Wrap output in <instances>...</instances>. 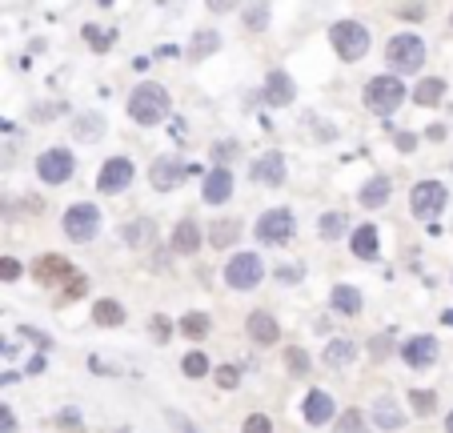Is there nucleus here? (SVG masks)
<instances>
[{
    "label": "nucleus",
    "instance_id": "obj_1",
    "mask_svg": "<svg viewBox=\"0 0 453 433\" xmlns=\"http://www.w3.org/2000/svg\"><path fill=\"white\" fill-rule=\"evenodd\" d=\"M165 112H169V93L160 85L133 88V97H129V117H133L136 124H157Z\"/></svg>",
    "mask_w": 453,
    "mask_h": 433
},
{
    "label": "nucleus",
    "instance_id": "obj_2",
    "mask_svg": "<svg viewBox=\"0 0 453 433\" xmlns=\"http://www.w3.org/2000/svg\"><path fill=\"white\" fill-rule=\"evenodd\" d=\"M329 40H333V49H337L341 61H361L369 52V28L357 25V20H337V25L329 28Z\"/></svg>",
    "mask_w": 453,
    "mask_h": 433
},
{
    "label": "nucleus",
    "instance_id": "obj_3",
    "mask_svg": "<svg viewBox=\"0 0 453 433\" xmlns=\"http://www.w3.org/2000/svg\"><path fill=\"white\" fill-rule=\"evenodd\" d=\"M385 61H389L393 73H417L421 61H425V45L413 32H401V37H393L385 45Z\"/></svg>",
    "mask_w": 453,
    "mask_h": 433
},
{
    "label": "nucleus",
    "instance_id": "obj_4",
    "mask_svg": "<svg viewBox=\"0 0 453 433\" xmlns=\"http://www.w3.org/2000/svg\"><path fill=\"white\" fill-rule=\"evenodd\" d=\"M401 100H405V85L397 81V76H373L365 85V105L373 112H381V117H389V112L401 109Z\"/></svg>",
    "mask_w": 453,
    "mask_h": 433
},
{
    "label": "nucleus",
    "instance_id": "obj_5",
    "mask_svg": "<svg viewBox=\"0 0 453 433\" xmlns=\"http://www.w3.org/2000/svg\"><path fill=\"white\" fill-rule=\"evenodd\" d=\"M445 201H449V193H445L441 181H421V185L413 189V197H409V209H413L421 221H433V217L445 209Z\"/></svg>",
    "mask_w": 453,
    "mask_h": 433
},
{
    "label": "nucleus",
    "instance_id": "obj_6",
    "mask_svg": "<svg viewBox=\"0 0 453 433\" xmlns=\"http://www.w3.org/2000/svg\"><path fill=\"white\" fill-rule=\"evenodd\" d=\"M97 229H100L97 205H73V209L64 213V233H69V241H93Z\"/></svg>",
    "mask_w": 453,
    "mask_h": 433
},
{
    "label": "nucleus",
    "instance_id": "obj_7",
    "mask_svg": "<svg viewBox=\"0 0 453 433\" xmlns=\"http://www.w3.org/2000/svg\"><path fill=\"white\" fill-rule=\"evenodd\" d=\"M261 257L257 253H237L229 265H225V281L233 285V289H253V285H261Z\"/></svg>",
    "mask_w": 453,
    "mask_h": 433
},
{
    "label": "nucleus",
    "instance_id": "obj_8",
    "mask_svg": "<svg viewBox=\"0 0 453 433\" xmlns=\"http://www.w3.org/2000/svg\"><path fill=\"white\" fill-rule=\"evenodd\" d=\"M257 237L265 241V245H281V241H289V237H293V213L289 209H269L257 221Z\"/></svg>",
    "mask_w": 453,
    "mask_h": 433
},
{
    "label": "nucleus",
    "instance_id": "obj_9",
    "mask_svg": "<svg viewBox=\"0 0 453 433\" xmlns=\"http://www.w3.org/2000/svg\"><path fill=\"white\" fill-rule=\"evenodd\" d=\"M37 173H40V181H49V185L69 181V177H73V157H69V149H49L37 161Z\"/></svg>",
    "mask_w": 453,
    "mask_h": 433
},
{
    "label": "nucleus",
    "instance_id": "obj_10",
    "mask_svg": "<svg viewBox=\"0 0 453 433\" xmlns=\"http://www.w3.org/2000/svg\"><path fill=\"white\" fill-rule=\"evenodd\" d=\"M124 185H133V161H124V157H112L97 177V189L105 193H121Z\"/></svg>",
    "mask_w": 453,
    "mask_h": 433
},
{
    "label": "nucleus",
    "instance_id": "obj_11",
    "mask_svg": "<svg viewBox=\"0 0 453 433\" xmlns=\"http://www.w3.org/2000/svg\"><path fill=\"white\" fill-rule=\"evenodd\" d=\"M401 357H405V365H413V369H425V365H433L437 361V337H409L405 341V349H401Z\"/></svg>",
    "mask_w": 453,
    "mask_h": 433
},
{
    "label": "nucleus",
    "instance_id": "obj_12",
    "mask_svg": "<svg viewBox=\"0 0 453 433\" xmlns=\"http://www.w3.org/2000/svg\"><path fill=\"white\" fill-rule=\"evenodd\" d=\"M249 173H253V181H257V185L277 189L285 181V157H281V153H265L261 161H253V169H249Z\"/></svg>",
    "mask_w": 453,
    "mask_h": 433
},
{
    "label": "nucleus",
    "instance_id": "obj_13",
    "mask_svg": "<svg viewBox=\"0 0 453 433\" xmlns=\"http://www.w3.org/2000/svg\"><path fill=\"white\" fill-rule=\"evenodd\" d=\"M181 177H184V169L172 161V157H160V161L148 169V181H153V189H160V193H165V189H177Z\"/></svg>",
    "mask_w": 453,
    "mask_h": 433
},
{
    "label": "nucleus",
    "instance_id": "obj_14",
    "mask_svg": "<svg viewBox=\"0 0 453 433\" xmlns=\"http://www.w3.org/2000/svg\"><path fill=\"white\" fill-rule=\"evenodd\" d=\"M333 413H337V405H333V397L325 393V389H313V393L305 397V421L309 425H325Z\"/></svg>",
    "mask_w": 453,
    "mask_h": 433
},
{
    "label": "nucleus",
    "instance_id": "obj_15",
    "mask_svg": "<svg viewBox=\"0 0 453 433\" xmlns=\"http://www.w3.org/2000/svg\"><path fill=\"white\" fill-rule=\"evenodd\" d=\"M229 193H233V177H229V169H213V173L205 177V201L208 205H225Z\"/></svg>",
    "mask_w": 453,
    "mask_h": 433
},
{
    "label": "nucleus",
    "instance_id": "obj_16",
    "mask_svg": "<svg viewBox=\"0 0 453 433\" xmlns=\"http://www.w3.org/2000/svg\"><path fill=\"white\" fill-rule=\"evenodd\" d=\"M265 100L269 105H293V76L289 73H269V81H265Z\"/></svg>",
    "mask_w": 453,
    "mask_h": 433
},
{
    "label": "nucleus",
    "instance_id": "obj_17",
    "mask_svg": "<svg viewBox=\"0 0 453 433\" xmlns=\"http://www.w3.org/2000/svg\"><path fill=\"white\" fill-rule=\"evenodd\" d=\"M277 333H281V329H277V321H273L269 313H249V337H253V341H261V345H273V341H277Z\"/></svg>",
    "mask_w": 453,
    "mask_h": 433
},
{
    "label": "nucleus",
    "instance_id": "obj_18",
    "mask_svg": "<svg viewBox=\"0 0 453 433\" xmlns=\"http://www.w3.org/2000/svg\"><path fill=\"white\" fill-rule=\"evenodd\" d=\"M349 245H353V253L361 261H373L377 257V229H373V225H361V229L349 237Z\"/></svg>",
    "mask_w": 453,
    "mask_h": 433
},
{
    "label": "nucleus",
    "instance_id": "obj_19",
    "mask_svg": "<svg viewBox=\"0 0 453 433\" xmlns=\"http://www.w3.org/2000/svg\"><path fill=\"white\" fill-rule=\"evenodd\" d=\"M389 193H393L389 177H373V181L361 189V205H365V209H381V205L389 201Z\"/></svg>",
    "mask_w": 453,
    "mask_h": 433
},
{
    "label": "nucleus",
    "instance_id": "obj_20",
    "mask_svg": "<svg viewBox=\"0 0 453 433\" xmlns=\"http://www.w3.org/2000/svg\"><path fill=\"white\" fill-rule=\"evenodd\" d=\"M373 421H377L381 429H401V425H405V413L393 405V397H381L377 405H373Z\"/></svg>",
    "mask_w": 453,
    "mask_h": 433
},
{
    "label": "nucleus",
    "instance_id": "obj_21",
    "mask_svg": "<svg viewBox=\"0 0 453 433\" xmlns=\"http://www.w3.org/2000/svg\"><path fill=\"white\" fill-rule=\"evenodd\" d=\"M196 245H201V229H196V221H181L177 229H172V249H177V253H196Z\"/></svg>",
    "mask_w": 453,
    "mask_h": 433
},
{
    "label": "nucleus",
    "instance_id": "obj_22",
    "mask_svg": "<svg viewBox=\"0 0 453 433\" xmlns=\"http://www.w3.org/2000/svg\"><path fill=\"white\" fill-rule=\"evenodd\" d=\"M441 97H445V81H437V76H425V81L413 88V100L417 105H425V109L441 105Z\"/></svg>",
    "mask_w": 453,
    "mask_h": 433
},
{
    "label": "nucleus",
    "instance_id": "obj_23",
    "mask_svg": "<svg viewBox=\"0 0 453 433\" xmlns=\"http://www.w3.org/2000/svg\"><path fill=\"white\" fill-rule=\"evenodd\" d=\"M353 357H357V345H353V341H345V337L329 341V349H325V365H333V369H341V365H349Z\"/></svg>",
    "mask_w": 453,
    "mask_h": 433
},
{
    "label": "nucleus",
    "instance_id": "obj_24",
    "mask_svg": "<svg viewBox=\"0 0 453 433\" xmlns=\"http://www.w3.org/2000/svg\"><path fill=\"white\" fill-rule=\"evenodd\" d=\"M217 49H220V37L205 28V32H196V37H193V45H189V57H193V61H205V57H213Z\"/></svg>",
    "mask_w": 453,
    "mask_h": 433
},
{
    "label": "nucleus",
    "instance_id": "obj_25",
    "mask_svg": "<svg viewBox=\"0 0 453 433\" xmlns=\"http://www.w3.org/2000/svg\"><path fill=\"white\" fill-rule=\"evenodd\" d=\"M333 309L353 313L357 317V309H361V293H357L353 285H337V289H333Z\"/></svg>",
    "mask_w": 453,
    "mask_h": 433
},
{
    "label": "nucleus",
    "instance_id": "obj_26",
    "mask_svg": "<svg viewBox=\"0 0 453 433\" xmlns=\"http://www.w3.org/2000/svg\"><path fill=\"white\" fill-rule=\"evenodd\" d=\"M73 133L81 136V141H97V136L105 133V121H100L97 112H81V117H76V124H73Z\"/></svg>",
    "mask_w": 453,
    "mask_h": 433
},
{
    "label": "nucleus",
    "instance_id": "obj_27",
    "mask_svg": "<svg viewBox=\"0 0 453 433\" xmlns=\"http://www.w3.org/2000/svg\"><path fill=\"white\" fill-rule=\"evenodd\" d=\"M69 273H73V265H69L64 257H45V261L37 265V281H52V277H69Z\"/></svg>",
    "mask_w": 453,
    "mask_h": 433
},
{
    "label": "nucleus",
    "instance_id": "obj_28",
    "mask_svg": "<svg viewBox=\"0 0 453 433\" xmlns=\"http://www.w3.org/2000/svg\"><path fill=\"white\" fill-rule=\"evenodd\" d=\"M93 321H97V325H109V329H112V325L124 321V309L117 305V301H97V309H93Z\"/></svg>",
    "mask_w": 453,
    "mask_h": 433
},
{
    "label": "nucleus",
    "instance_id": "obj_29",
    "mask_svg": "<svg viewBox=\"0 0 453 433\" xmlns=\"http://www.w3.org/2000/svg\"><path fill=\"white\" fill-rule=\"evenodd\" d=\"M237 237H241V225H237V221H217V225H213V245H217V249L233 245Z\"/></svg>",
    "mask_w": 453,
    "mask_h": 433
},
{
    "label": "nucleus",
    "instance_id": "obj_30",
    "mask_svg": "<svg viewBox=\"0 0 453 433\" xmlns=\"http://www.w3.org/2000/svg\"><path fill=\"white\" fill-rule=\"evenodd\" d=\"M181 333L189 337V341H201V337L208 333V317L205 313H189V317L181 321Z\"/></svg>",
    "mask_w": 453,
    "mask_h": 433
},
{
    "label": "nucleus",
    "instance_id": "obj_31",
    "mask_svg": "<svg viewBox=\"0 0 453 433\" xmlns=\"http://www.w3.org/2000/svg\"><path fill=\"white\" fill-rule=\"evenodd\" d=\"M85 40H88V45H93L97 52H105V49H112V40H117V32H112V28L85 25Z\"/></svg>",
    "mask_w": 453,
    "mask_h": 433
},
{
    "label": "nucleus",
    "instance_id": "obj_32",
    "mask_svg": "<svg viewBox=\"0 0 453 433\" xmlns=\"http://www.w3.org/2000/svg\"><path fill=\"white\" fill-rule=\"evenodd\" d=\"M317 233L325 237V241H337V237L345 233V217H341V213H325L321 225H317Z\"/></svg>",
    "mask_w": 453,
    "mask_h": 433
},
{
    "label": "nucleus",
    "instance_id": "obj_33",
    "mask_svg": "<svg viewBox=\"0 0 453 433\" xmlns=\"http://www.w3.org/2000/svg\"><path fill=\"white\" fill-rule=\"evenodd\" d=\"M409 405H413L421 417H429V413L437 409V393H429V389H413V393H409Z\"/></svg>",
    "mask_w": 453,
    "mask_h": 433
},
{
    "label": "nucleus",
    "instance_id": "obj_34",
    "mask_svg": "<svg viewBox=\"0 0 453 433\" xmlns=\"http://www.w3.org/2000/svg\"><path fill=\"white\" fill-rule=\"evenodd\" d=\"M265 25H269V4H249V8H245V28L261 32Z\"/></svg>",
    "mask_w": 453,
    "mask_h": 433
},
{
    "label": "nucleus",
    "instance_id": "obj_35",
    "mask_svg": "<svg viewBox=\"0 0 453 433\" xmlns=\"http://www.w3.org/2000/svg\"><path fill=\"white\" fill-rule=\"evenodd\" d=\"M153 237V221H136V225H124V241L129 245H145Z\"/></svg>",
    "mask_w": 453,
    "mask_h": 433
},
{
    "label": "nucleus",
    "instance_id": "obj_36",
    "mask_svg": "<svg viewBox=\"0 0 453 433\" xmlns=\"http://www.w3.org/2000/svg\"><path fill=\"white\" fill-rule=\"evenodd\" d=\"M337 433H365V421L357 409H345L341 417H337Z\"/></svg>",
    "mask_w": 453,
    "mask_h": 433
},
{
    "label": "nucleus",
    "instance_id": "obj_37",
    "mask_svg": "<svg viewBox=\"0 0 453 433\" xmlns=\"http://www.w3.org/2000/svg\"><path fill=\"white\" fill-rule=\"evenodd\" d=\"M181 369L189 373V377H205V373H208V361H205V353H201V349H196V353H189V357L181 361Z\"/></svg>",
    "mask_w": 453,
    "mask_h": 433
},
{
    "label": "nucleus",
    "instance_id": "obj_38",
    "mask_svg": "<svg viewBox=\"0 0 453 433\" xmlns=\"http://www.w3.org/2000/svg\"><path fill=\"white\" fill-rule=\"evenodd\" d=\"M85 293H88V281L81 273H69V277H64V297L76 301V297H85Z\"/></svg>",
    "mask_w": 453,
    "mask_h": 433
},
{
    "label": "nucleus",
    "instance_id": "obj_39",
    "mask_svg": "<svg viewBox=\"0 0 453 433\" xmlns=\"http://www.w3.org/2000/svg\"><path fill=\"white\" fill-rule=\"evenodd\" d=\"M241 433H273V421L265 417V413H253V417L245 421V429Z\"/></svg>",
    "mask_w": 453,
    "mask_h": 433
},
{
    "label": "nucleus",
    "instance_id": "obj_40",
    "mask_svg": "<svg viewBox=\"0 0 453 433\" xmlns=\"http://www.w3.org/2000/svg\"><path fill=\"white\" fill-rule=\"evenodd\" d=\"M285 365H289V369H293V373H305V369H309V357H305V349H289V353H285Z\"/></svg>",
    "mask_w": 453,
    "mask_h": 433
},
{
    "label": "nucleus",
    "instance_id": "obj_41",
    "mask_svg": "<svg viewBox=\"0 0 453 433\" xmlns=\"http://www.w3.org/2000/svg\"><path fill=\"white\" fill-rule=\"evenodd\" d=\"M237 381H241L237 365H220V369H217V385H220V389H233Z\"/></svg>",
    "mask_w": 453,
    "mask_h": 433
},
{
    "label": "nucleus",
    "instance_id": "obj_42",
    "mask_svg": "<svg viewBox=\"0 0 453 433\" xmlns=\"http://www.w3.org/2000/svg\"><path fill=\"white\" fill-rule=\"evenodd\" d=\"M16 277H20V261L0 257V281H16Z\"/></svg>",
    "mask_w": 453,
    "mask_h": 433
},
{
    "label": "nucleus",
    "instance_id": "obj_43",
    "mask_svg": "<svg viewBox=\"0 0 453 433\" xmlns=\"http://www.w3.org/2000/svg\"><path fill=\"white\" fill-rule=\"evenodd\" d=\"M389 345H393V337H385V333H381V337H373V345H369L373 361H381V357H385V349H389Z\"/></svg>",
    "mask_w": 453,
    "mask_h": 433
},
{
    "label": "nucleus",
    "instance_id": "obj_44",
    "mask_svg": "<svg viewBox=\"0 0 453 433\" xmlns=\"http://www.w3.org/2000/svg\"><path fill=\"white\" fill-rule=\"evenodd\" d=\"M301 265H293V269H289V265H285V269H277V281H285V285H293V281H301Z\"/></svg>",
    "mask_w": 453,
    "mask_h": 433
},
{
    "label": "nucleus",
    "instance_id": "obj_45",
    "mask_svg": "<svg viewBox=\"0 0 453 433\" xmlns=\"http://www.w3.org/2000/svg\"><path fill=\"white\" fill-rule=\"evenodd\" d=\"M61 429H69V433H81V417H76L73 409H64V413H61Z\"/></svg>",
    "mask_w": 453,
    "mask_h": 433
},
{
    "label": "nucleus",
    "instance_id": "obj_46",
    "mask_svg": "<svg viewBox=\"0 0 453 433\" xmlns=\"http://www.w3.org/2000/svg\"><path fill=\"white\" fill-rule=\"evenodd\" d=\"M20 333H25V337H28V341H37V345H40V349H49V345H52L49 337H45V333H37V329H33V325H20Z\"/></svg>",
    "mask_w": 453,
    "mask_h": 433
},
{
    "label": "nucleus",
    "instance_id": "obj_47",
    "mask_svg": "<svg viewBox=\"0 0 453 433\" xmlns=\"http://www.w3.org/2000/svg\"><path fill=\"white\" fill-rule=\"evenodd\" d=\"M237 153V141H229V145H225V141H220L217 149H213V157H217V161H229V157H233Z\"/></svg>",
    "mask_w": 453,
    "mask_h": 433
},
{
    "label": "nucleus",
    "instance_id": "obj_48",
    "mask_svg": "<svg viewBox=\"0 0 453 433\" xmlns=\"http://www.w3.org/2000/svg\"><path fill=\"white\" fill-rule=\"evenodd\" d=\"M13 429H16V417H13V413H8L4 405H0V433H13Z\"/></svg>",
    "mask_w": 453,
    "mask_h": 433
},
{
    "label": "nucleus",
    "instance_id": "obj_49",
    "mask_svg": "<svg viewBox=\"0 0 453 433\" xmlns=\"http://www.w3.org/2000/svg\"><path fill=\"white\" fill-rule=\"evenodd\" d=\"M397 149H401V153H413L417 149V136L413 133H401V136H397Z\"/></svg>",
    "mask_w": 453,
    "mask_h": 433
},
{
    "label": "nucleus",
    "instance_id": "obj_50",
    "mask_svg": "<svg viewBox=\"0 0 453 433\" xmlns=\"http://www.w3.org/2000/svg\"><path fill=\"white\" fill-rule=\"evenodd\" d=\"M169 421H172V425H177V429H181V433H201V429H196V425H189V421H184L181 413H169Z\"/></svg>",
    "mask_w": 453,
    "mask_h": 433
},
{
    "label": "nucleus",
    "instance_id": "obj_51",
    "mask_svg": "<svg viewBox=\"0 0 453 433\" xmlns=\"http://www.w3.org/2000/svg\"><path fill=\"white\" fill-rule=\"evenodd\" d=\"M401 16H405V20H421L425 8H421V4H409V8H401Z\"/></svg>",
    "mask_w": 453,
    "mask_h": 433
},
{
    "label": "nucleus",
    "instance_id": "obj_52",
    "mask_svg": "<svg viewBox=\"0 0 453 433\" xmlns=\"http://www.w3.org/2000/svg\"><path fill=\"white\" fill-rule=\"evenodd\" d=\"M157 57H160V61H165V57H177V45H160Z\"/></svg>",
    "mask_w": 453,
    "mask_h": 433
},
{
    "label": "nucleus",
    "instance_id": "obj_53",
    "mask_svg": "<svg viewBox=\"0 0 453 433\" xmlns=\"http://www.w3.org/2000/svg\"><path fill=\"white\" fill-rule=\"evenodd\" d=\"M16 349H13V341H4V337H0V357H13Z\"/></svg>",
    "mask_w": 453,
    "mask_h": 433
},
{
    "label": "nucleus",
    "instance_id": "obj_54",
    "mask_svg": "<svg viewBox=\"0 0 453 433\" xmlns=\"http://www.w3.org/2000/svg\"><path fill=\"white\" fill-rule=\"evenodd\" d=\"M153 333H157V337H169V325H165V321L157 317V321H153Z\"/></svg>",
    "mask_w": 453,
    "mask_h": 433
},
{
    "label": "nucleus",
    "instance_id": "obj_55",
    "mask_svg": "<svg viewBox=\"0 0 453 433\" xmlns=\"http://www.w3.org/2000/svg\"><path fill=\"white\" fill-rule=\"evenodd\" d=\"M16 381V373H0V385H13Z\"/></svg>",
    "mask_w": 453,
    "mask_h": 433
},
{
    "label": "nucleus",
    "instance_id": "obj_56",
    "mask_svg": "<svg viewBox=\"0 0 453 433\" xmlns=\"http://www.w3.org/2000/svg\"><path fill=\"white\" fill-rule=\"evenodd\" d=\"M441 321H445V325L453 329V309H445V313H441Z\"/></svg>",
    "mask_w": 453,
    "mask_h": 433
},
{
    "label": "nucleus",
    "instance_id": "obj_57",
    "mask_svg": "<svg viewBox=\"0 0 453 433\" xmlns=\"http://www.w3.org/2000/svg\"><path fill=\"white\" fill-rule=\"evenodd\" d=\"M445 429H449V433H453V413H449V421H445Z\"/></svg>",
    "mask_w": 453,
    "mask_h": 433
}]
</instances>
